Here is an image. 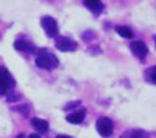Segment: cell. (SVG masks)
<instances>
[{"label": "cell", "instance_id": "obj_1", "mask_svg": "<svg viewBox=\"0 0 156 138\" xmlns=\"http://www.w3.org/2000/svg\"><path fill=\"white\" fill-rule=\"evenodd\" d=\"M35 62H36V65H37L39 68L46 69V71H51V69H54V68L58 66V64H59L58 58H57L54 54L48 53L46 48L39 51V54L36 55Z\"/></svg>", "mask_w": 156, "mask_h": 138}, {"label": "cell", "instance_id": "obj_2", "mask_svg": "<svg viewBox=\"0 0 156 138\" xmlns=\"http://www.w3.org/2000/svg\"><path fill=\"white\" fill-rule=\"evenodd\" d=\"M15 87L14 77L4 66H0V95H6L9 91Z\"/></svg>", "mask_w": 156, "mask_h": 138}, {"label": "cell", "instance_id": "obj_3", "mask_svg": "<svg viewBox=\"0 0 156 138\" xmlns=\"http://www.w3.org/2000/svg\"><path fill=\"white\" fill-rule=\"evenodd\" d=\"M40 22H41V28H43L44 32L47 33L48 37L54 39L58 36V25H57V21L54 19L53 17L44 15V17L40 19Z\"/></svg>", "mask_w": 156, "mask_h": 138}, {"label": "cell", "instance_id": "obj_4", "mask_svg": "<svg viewBox=\"0 0 156 138\" xmlns=\"http://www.w3.org/2000/svg\"><path fill=\"white\" fill-rule=\"evenodd\" d=\"M55 47L58 48L59 51H76L79 44L77 41H75L73 39L66 37V36H57L55 37Z\"/></svg>", "mask_w": 156, "mask_h": 138}, {"label": "cell", "instance_id": "obj_5", "mask_svg": "<svg viewBox=\"0 0 156 138\" xmlns=\"http://www.w3.org/2000/svg\"><path fill=\"white\" fill-rule=\"evenodd\" d=\"M95 126H97V131H98V134H100L101 137L108 138V137L112 135V133H113V122L109 118L98 119L97 123H95Z\"/></svg>", "mask_w": 156, "mask_h": 138}, {"label": "cell", "instance_id": "obj_6", "mask_svg": "<svg viewBox=\"0 0 156 138\" xmlns=\"http://www.w3.org/2000/svg\"><path fill=\"white\" fill-rule=\"evenodd\" d=\"M130 50L137 58H140L141 61H144V58L148 55V46L141 40H134L130 44Z\"/></svg>", "mask_w": 156, "mask_h": 138}, {"label": "cell", "instance_id": "obj_7", "mask_svg": "<svg viewBox=\"0 0 156 138\" xmlns=\"http://www.w3.org/2000/svg\"><path fill=\"white\" fill-rule=\"evenodd\" d=\"M14 48L17 51H22V53H27V54H32L36 51V47L33 46L30 41H28L27 39L24 37H20L15 40L14 43Z\"/></svg>", "mask_w": 156, "mask_h": 138}, {"label": "cell", "instance_id": "obj_8", "mask_svg": "<svg viewBox=\"0 0 156 138\" xmlns=\"http://www.w3.org/2000/svg\"><path fill=\"white\" fill-rule=\"evenodd\" d=\"M86 118V109L84 108H80V109H76L73 111L72 113H69L66 116V120L72 124H80Z\"/></svg>", "mask_w": 156, "mask_h": 138}, {"label": "cell", "instance_id": "obj_9", "mask_svg": "<svg viewBox=\"0 0 156 138\" xmlns=\"http://www.w3.org/2000/svg\"><path fill=\"white\" fill-rule=\"evenodd\" d=\"M119 138H149V133L141 129H130L126 130Z\"/></svg>", "mask_w": 156, "mask_h": 138}, {"label": "cell", "instance_id": "obj_10", "mask_svg": "<svg viewBox=\"0 0 156 138\" xmlns=\"http://www.w3.org/2000/svg\"><path fill=\"white\" fill-rule=\"evenodd\" d=\"M83 4L95 15L101 14L104 10V3L101 0H83Z\"/></svg>", "mask_w": 156, "mask_h": 138}, {"label": "cell", "instance_id": "obj_11", "mask_svg": "<svg viewBox=\"0 0 156 138\" xmlns=\"http://www.w3.org/2000/svg\"><path fill=\"white\" fill-rule=\"evenodd\" d=\"M30 124L33 126V129H35L36 131L41 133V134L48 133V129H50L47 120H44V119H39V118H33L32 120H30Z\"/></svg>", "mask_w": 156, "mask_h": 138}, {"label": "cell", "instance_id": "obj_12", "mask_svg": "<svg viewBox=\"0 0 156 138\" xmlns=\"http://www.w3.org/2000/svg\"><path fill=\"white\" fill-rule=\"evenodd\" d=\"M116 33H118L119 36H122V37H124V39H131L133 37L131 29L127 28V27H116Z\"/></svg>", "mask_w": 156, "mask_h": 138}, {"label": "cell", "instance_id": "obj_13", "mask_svg": "<svg viewBox=\"0 0 156 138\" xmlns=\"http://www.w3.org/2000/svg\"><path fill=\"white\" fill-rule=\"evenodd\" d=\"M145 77H147V80L149 83H152V84H156V66H151L149 69H147Z\"/></svg>", "mask_w": 156, "mask_h": 138}, {"label": "cell", "instance_id": "obj_14", "mask_svg": "<svg viewBox=\"0 0 156 138\" xmlns=\"http://www.w3.org/2000/svg\"><path fill=\"white\" fill-rule=\"evenodd\" d=\"M15 111H18L21 115H24V116H28L30 112V106H29V104H22V105L15 106Z\"/></svg>", "mask_w": 156, "mask_h": 138}, {"label": "cell", "instance_id": "obj_15", "mask_svg": "<svg viewBox=\"0 0 156 138\" xmlns=\"http://www.w3.org/2000/svg\"><path fill=\"white\" fill-rule=\"evenodd\" d=\"M7 101H9V102H15V101H20L21 100V94L20 93H17V91H9V93H7Z\"/></svg>", "mask_w": 156, "mask_h": 138}, {"label": "cell", "instance_id": "obj_16", "mask_svg": "<svg viewBox=\"0 0 156 138\" xmlns=\"http://www.w3.org/2000/svg\"><path fill=\"white\" fill-rule=\"evenodd\" d=\"M80 104H82L80 101H73V102H69L68 105H65L64 109L65 111H69V109H73V108H76V106H79Z\"/></svg>", "mask_w": 156, "mask_h": 138}, {"label": "cell", "instance_id": "obj_17", "mask_svg": "<svg viewBox=\"0 0 156 138\" xmlns=\"http://www.w3.org/2000/svg\"><path fill=\"white\" fill-rule=\"evenodd\" d=\"M55 138H73V137H71V135H65V134H59V135H57Z\"/></svg>", "mask_w": 156, "mask_h": 138}, {"label": "cell", "instance_id": "obj_18", "mask_svg": "<svg viewBox=\"0 0 156 138\" xmlns=\"http://www.w3.org/2000/svg\"><path fill=\"white\" fill-rule=\"evenodd\" d=\"M28 138H40V135H39V134H30Z\"/></svg>", "mask_w": 156, "mask_h": 138}, {"label": "cell", "instance_id": "obj_19", "mask_svg": "<svg viewBox=\"0 0 156 138\" xmlns=\"http://www.w3.org/2000/svg\"><path fill=\"white\" fill-rule=\"evenodd\" d=\"M15 138H25V135H24V134H18Z\"/></svg>", "mask_w": 156, "mask_h": 138}, {"label": "cell", "instance_id": "obj_20", "mask_svg": "<svg viewBox=\"0 0 156 138\" xmlns=\"http://www.w3.org/2000/svg\"><path fill=\"white\" fill-rule=\"evenodd\" d=\"M153 41H155V46H156V35L153 36Z\"/></svg>", "mask_w": 156, "mask_h": 138}]
</instances>
